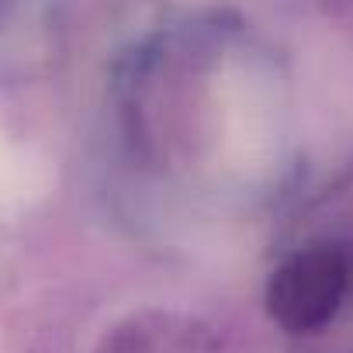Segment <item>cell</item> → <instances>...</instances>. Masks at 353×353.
Instances as JSON below:
<instances>
[{
	"label": "cell",
	"mask_w": 353,
	"mask_h": 353,
	"mask_svg": "<svg viewBox=\"0 0 353 353\" xmlns=\"http://www.w3.org/2000/svg\"><path fill=\"white\" fill-rule=\"evenodd\" d=\"M350 288V260L336 246H312L291 256L270 281V315L291 329L308 332L332 319Z\"/></svg>",
	"instance_id": "cell-1"
},
{
	"label": "cell",
	"mask_w": 353,
	"mask_h": 353,
	"mask_svg": "<svg viewBox=\"0 0 353 353\" xmlns=\"http://www.w3.org/2000/svg\"><path fill=\"white\" fill-rule=\"evenodd\" d=\"M94 353H219V339L191 315L139 312L108 329Z\"/></svg>",
	"instance_id": "cell-2"
}]
</instances>
